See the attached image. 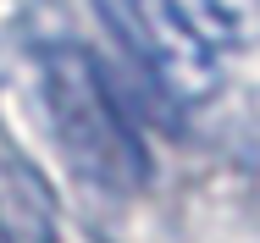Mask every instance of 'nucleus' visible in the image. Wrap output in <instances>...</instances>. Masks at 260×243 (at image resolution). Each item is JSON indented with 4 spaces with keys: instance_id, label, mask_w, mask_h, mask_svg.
<instances>
[{
    "instance_id": "obj_3",
    "label": "nucleus",
    "mask_w": 260,
    "mask_h": 243,
    "mask_svg": "<svg viewBox=\"0 0 260 243\" xmlns=\"http://www.w3.org/2000/svg\"><path fill=\"white\" fill-rule=\"evenodd\" d=\"M61 216H55L50 183L22 160L0 155V243H55Z\"/></svg>"
},
{
    "instance_id": "obj_2",
    "label": "nucleus",
    "mask_w": 260,
    "mask_h": 243,
    "mask_svg": "<svg viewBox=\"0 0 260 243\" xmlns=\"http://www.w3.org/2000/svg\"><path fill=\"white\" fill-rule=\"evenodd\" d=\"M94 17L122 50L144 99L160 111L166 133H183V105L216 94V55L194 45L160 11V0H94Z\"/></svg>"
},
{
    "instance_id": "obj_4",
    "label": "nucleus",
    "mask_w": 260,
    "mask_h": 243,
    "mask_svg": "<svg viewBox=\"0 0 260 243\" xmlns=\"http://www.w3.org/2000/svg\"><path fill=\"white\" fill-rule=\"evenodd\" d=\"M160 11H166L194 45H205L210 55H216V50H233L244 39V28H238V17H233L227 0H160Z\"/></svg>"
},
{
    "instance_id": "obj_1",
    "label": "nucleus",
    "mask_w": 260,
    "mask_h": 243,
    "mask_svg": "<svg viewBox=\"0 0 260 243\" xmlns=\"http://www.w3.org/2000/svg\"><path fill=\"white\" fill-rule=\"evenodd\" d=\"M39 78H45V105H50V127L67 166L100 194L144 188L150 155H144V138H139V127H133L100 55L72 45V39L45 45Z\"/></svg>"
}]
</instances>
